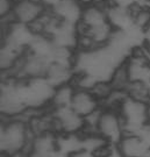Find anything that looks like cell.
Returning <instances> with one entry per match:
<instances>
[{
    "label": "cell",
    "mask_w": 150,
    "mask_h": 157,
    "mask_svg": "<svg viewBox=\"0 0 150 157\" xmlns=\"http://www.w3.org/2000/svg\"><path fill=\"white\" fill-rule=\"evenodd\" d=\"M1 157H12L26 152L33 133L23 118H1L0 127Z\"/></svg>",
    "instance_id": "6da1fadb"
},
{
    "label": "cell",
    "mask_w": 150,
    "mask_h": 157,
    "mask_svg": "<svg viewBox=\"0 0 150 157\" xmlns=\"http://www.w3.org/2000/svg\"><path fill=\"white\" fill-rule=\"evenodd\" d=\"M125 124L126 134H139L149 124L148 104L126 97L117 107Z\"/></svg>",
    "instance_id": "7a4b0ae2"
},
{
    "label": "cell",
    "mask_w": 150,
    "mask_h": 157,
    "mask_svg": "<svg viewBox=\"0 0 150 157\" xmlns=\"http://www.w3.org/2000/svg\"><path fill=\"white\" fill-rule=\"evenodd\" d=\"M94 132L111 146H117L126 134L125 124L120 112L117 108L102 107L97 119Z\"/></svg>",
    "instance_id": "3957f363"
},
{
    "label": "cell",
    "mask_w": 150,
    "mask_h": 157,
    "mask_svg": "<svg viewBox=\"0 0 150 157\" xmlns=\"http://www.w3.org/2000/svg\"><path fill=\"white\" fill-rule=\"evenodd\" d=\"M55 122V130L61 134H82L86 129V121L71 107L50 108Z\"/></svg>",
    "instance_id": "277c9868"
},
{
    "label": "cell",
    "mask_w": 150,
    "mask_h": 157,
    "mask_svg": "<svg viewBox=\"0 0 150 157\" xmlns=\"http://www.w3.org/2000/svg\"><path fill=\"white\" fill-rule=\"evenodd\" d=\"M47 11L40 0H15L12 8L11 15L14 22L32 26Z\"/></svg>",
    "instance_id": "5b68a950"
},
{
    "label": "cell",
    "mask_w": 150,
    "mask_h": 157,
    "mask_svg": "<svg viewBox=\"0 0 150 157\" xmlns=\"http://www.w3.org/2000/svg\"><path fill=\"white\" fill-rule=\"evenodd\" d=\"M70 107L78 115L86 120L99 112L102 108V104L92 91L76 89Z\"/></svg>",
    "instance_id": "8992f818"
},
{
    "label": "cell",
    "mask_w": 150,
    "mask_h": 157,
    "mask_svg": "<svg viewBox=\"0 0 150 157\" xmlns=\"http://www.w3.org/2000/svg\"><path fill=\"white\" fill-rule=\"evenodd\" d=\"M115 147L122 157H150V144L140 134H125Z\"/></svg>",
    "instance_id": "52a82bcc"
},
{
    "label": "cell",
    "mask_w": 150,
    "mask_h": 157,
    "mask_svg": "<svg viewBox=\"0 0 150 157\" xmlns=\"http://www.w3.org/2000/svg\"><path fill=\"white\" fill-rule=\"evenodd\" d=\"M76 91V87L72 83L62 85L60 87H56L50 108H61V107H70L71 100H72L73 93Z\"/></svg>",
    "instance_id": "ba28073f"
},
{
    "label": "cell",
    "mask_w": 150,
    "mask_h": 157,
    "mask_svg": "<svg viewBox=\"0 0 150 157\" xmlns=\"http://www.w3.org/2000/svg\"><path fill=\"white\" fill-rule=\"evenodd\" d=\"M67 157H99L98 155H95L94 152H91L89 150H85V149H79L77 151L70 154Z\"/></svg>",
    "instance_id": "9c48e42d"
},
{
    "label": "cell",
    "mask_w": 150,
    "mask_h": 157,
    "mask_svg": "<svg viewBox=\"0 0 150 157\" xmlns=\"http://www.w3.org/2000/svg\"><path fill=\"white\" fill-rule=\"evenodd\" d=\"M148 119H149V124H150V102L148 104Z\"/></svg>",
    "instance_id": "30bf717a"
}]
</instances>
